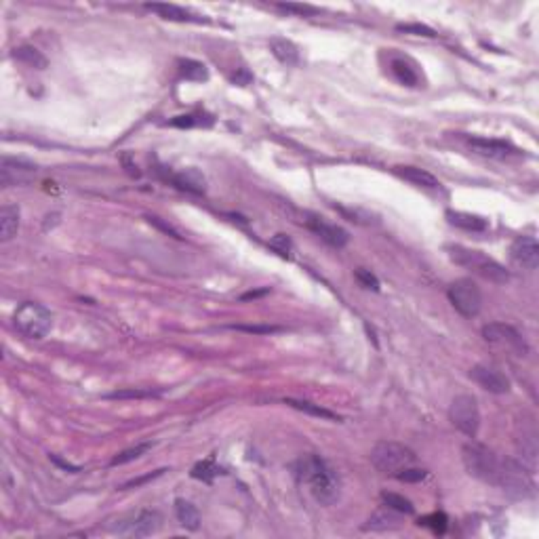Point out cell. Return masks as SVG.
<instances>
[{"mask_svg": "<svg viewBox=\"0 0 539 539\" xmlns=\"http://www.w3.org/2000/svg\"><path fill=\"white\" fill-rule=\"evenodd\" d=\"M449 251V257L461 266L470 270L472 274L489 280V282H495V284H504L510 280V272L495 259H491L489 255H485L483 251H476V249H468V247H461V245H449L447 247Z\"/></svg>", "mask_w": 539, "mask_h": 539, "instance_id": "2", "label": "cell"}, {"mask_svg": "<svg viewBox=\"0 0 539 539\" xmlns=\"http://www.w3.org/2000/svg\"><path fill=\"white\" fill-rule=\"evenodd\" d=\"M13 57L22 63H26L28 67H34V70H47L49 61L47 57L36 49V47H30V45H22L13 51Z\"/></svg>", "mask_w": 539, "mask_h": 539, "instance_id": "23", "label": "cell"}, {"mask_svg": "<svg viewBox=\"0 0 539 539\" xmlns=\"http://www.w3.org/2000/svg\"><path fill=\"white\" fill-rule=\"evenodd\" d=\"M390 72L394 79L401 85L407 87H421V74L417 70V65L409 59V57H401V55H392L390 59Z\"/></svg>", "mask_w": 539, "mask_h": 539, "instance_id": "16", "label": "cell"}, {"mask_svg": "<svg viewBox=\"0 0 539 539\" xmlns=\"http://www.w3.org/2000/svg\"><path fill=\"white\" fill-rule=\"evenodd\" d=\"M19 227V207L5 204L0 209V241H11Z\"/></svg>", "mask_w": 539, "mask_h": 539, "instance_id": "20", "label": "cell"}, {"mask_svg": "<svg viewBox=\"0 0 539 539\" xmlns=\"http://www.w3.org/2000/svg\"><path fill=\"white\" fill-rule=\"evenodd\" d=\"M122 163H124V167H127V173H129L131 177H139V171H137V167L131 163V156H129V154H124V156H122Z\"/></svg>", "mask_w": 539, "mask_h": 539, "instance_id": "42", "label": "cell"}, {"mask_svg": "<svg viewBox=\"0 0 539 539\" xmlns=\"http://www.w3.org/2000/svg\"><path fill=\"white\" fill-rule=\"evenodd\" d=\"M381 501L386 508H390L399 514H413L415 512V506L405 495H399V493H381Z\"/></svg>", "mask_w": 539, "mask_h": 539, "instance_id": "28", "label": "cell"}, {"mask_svg": "<svg viewBox=\"0 0 539 539\" xmlns=\"http://www.w3.org/2000/svg\"><path fill=\"white\" fill-rule=\"evenodd\" d=\"M171 182H173V186H175L177 190L188 192V194L202 196V194L207 192V177H204L198 169H194V167L175 173V175L171 177Z\"/></svg>", "mask_w": 539, "mask_h": 539, "instance_id": "17", "label": "cell"}, {"mask_svg": "<svg viewBox=\"0 0 539 539\" xmlns=\"http://www.w3.org/2000/svg\"><path fill=\"white\" fill-rule=\"evenodd\" d=\"M280 11L284 13H297V15H316L319 9L310 7V5H293V3H287V5H276Z\"/></svg>", "mask_w": 539, "mask_h": 539, "instance_id": "38", "label": "cell"}, {"mask_svg": "<svg viewBox=\"0 0 539 539\" xmlns=\"http://www.w3.org/2000/svg\"><path fill=\"white\" fill-rule=\"evenodd\" d=\"M167 470H156V472H152V474H145V476H139V478H133V481H129V483H124L120 489L124 491V489H137L139 485H143V483H147V481H152V478H159V476H163Z\"/></svg>", "mask_w": 539, "mask_h": 539, "instance_id": "40", "label": "cell"}, {"mask_svg": "<svg viewBox=\"0 0 539 539\" xmlns=\"http://www.w3.org/2000/svg\"><path fill=\"white\" fill-rule=\"evenodd\" d=\"M461 459H464V466L468 470L470 476L489 483V485H499V476H501V464L504 459H499L495 455V451H491L489 447L481 444V442H468L461 449Z\"/></svg>", "mask_w": 539, "mask_h": 539, "instance_id": "3", "label": "cell"}, {"mask_svg": "<svg viewBox=\"0 0 539 539\" xmlns=\"http://www.w3.org/2000/svg\"><path fill=\"white\" fill-rule=\"evenodd\" d=\"M145 9H147V11H154L156 15H161L163 19H169V22H179V24H209L207 17L194 15V13H190L188 9L177 7V5L150 3V5H145Z\"/></svg>", "mask_w": 539, "mask_h": 539, "instance_id": "15", "label": "cell"}, {"mask_svg": "<svg viewBox=\"0 0 539 539\" xmlns=\"http://www.w3.org/2000/svg\"><path fill=\"white\" fill-rule=\"evenodd\" d=\"M36 173H38V169L32 163L19 161V159H9V156L0 161V184L3 186L30 184L36 177Z\"/></svg>", "mask_w": 539, "mask_h": 539, "instance_id": "9", "label": "cell"}, {"mask_svg": "<svg viewBox=\"0 0 539 539\" xmlns=\"http://www.w3.org/2000/svg\"><path fill=\"white\" fill-rule=\"evenodd\" d=\"M510 255L526 270H535L539 266V245L533 236H518L510 247Z\"/></svg>", "mask_w": 539, "mask_h": 539, "instance_id": "14", "label": "cell"}, {"mask_svg": "<svg viewBox=\"0 0 539 539\" xmlns=\"http://www.w3.org/2000/svg\"><path fill=\"white\" fill-rule=\"evenodd\" d=\"M447 297L453 303L455 310L466 316V319H474L478 316L481 307H483V293L478 289V284L470 278H459L455 280L449 289H447Z\"/></svg>", "mask_w": 539, "mask_h": 539, "instance_id": "6", "label": "cell"}, {"mask_svg": "<svg viewBox=\"0 0 539 539\" xmlns=\"http://www.w3.org/2000/svg\"><path fill=\"white\" fill-rule=\"evenodd\" d=\"M163 524V516L156 510H141L131 522H127L120 533H127L131 537H147L154 535Z\"/></svg>", "mask_w": 539, "mask_h": 539, "instance_id": "12", "label": "cell"}, {"mask_svg": "<svg viewBox=\"0 0 539 539\" xmlns=\"http://www.w3.org/2000/svg\"><path fill=\"white\" fill-rule=\"evenodd\" d=\"M179 65V74L184 76L186 81H192V83H204L209 79V70L202 61H196V59H179L177 61Z\"/></svg>", "mask_w": 539, "mask_h": 539, "instance_id": "25", "label": "cell"}, {"mask_svg": "<svg viewBox=\"0 0 539 539\" xmlns=\"http://www.w3.org/2000/svg\"><path fill=\"white\" fill-rule=\"evenodd\" d=\"M468 145L472 152L481 154V156H487V159H497V161H504L508 156H512V154H516V147L510 145L508 141H501V139H487V137H468Z\"/></svg>", "mask_w": 539, "mask_h": 539, "instance_id": "13", "label": "cell"}, {"mask_svg": "<svg viewBox=\"0 0 539 539\" xmlns=\"http://www.w3.org/2000/svg\"><path fill=\"white\" fill-rule=\"evenodd\" d=\"M284 405H289V407H293V409H297V411H303V413L312 415V417H319V419H329V421H339V419H341L337 413H333V411H329V409H325V407H321V405L307 403V401L287 399Z\"/></svg>", "mask_w": 539, "mask_h": 539, "instance_id": "24", "label": "cell"}, {"mask_svg": "<svg viewBox=\"0 0 539 539\" xmlns=\"http://www.w3.org/2000/svg\"><path fill=\"white\" fill-rule=\"evenodd\" d=\"M444 217L449 219L451 225L466 230V232H485L489 227V221L481 215H472V213H464V211H453L449 209L444 213Z\"/></svg>", "mask_w": 539, "mask_h": 539, "instance_id": "18", "label": "cell"}, {"mask_svg": "<svg viewBox=\"0 0 539 539\" xmlns=\"http://www.w3.org/2000/svg\"><path fill=\"white\" fill-rule=\"evenodd\" d=\"M236 331H247V333H262V335H270V333H278L280 327H272V325H236Z\"/></svg>", "mask_w": 539, "mask_h": 539, "instance_id": "39", "label": "cell"}, {"mask_svg": "<svg viewBox=\"0 0 539 539\" xmlns=\"http://www.w3.org/2000/svg\"><path fill=\"white\" fill-rule=\"evenodd\" d=\"M371 464L383 472V474H392L396 476L401 470L409 468L415 464V453L401 444V442H390V440H383L377 442L371 451Z\"/></svg>", "mask_w": 539, "mask_h": 539, "instance_id": "5", "label": "cell"}, {"mask_svg": "<svg viewBox=\"0 0 539 539\" xmlns=\"http://www.w3.org/2000/svg\"><path fill=\"white\" fill-rule=\"evenodd\" d=\"M483 337L489 344L506 348L508 352H512L516 356H526V352H529V346L522 339V335L514 327L504 325V323H489V325H485L483 327Z\"/></svg>", "mask_w": 539, "mask_h": 539, "instance_id": "8", "label": "cell"}, {"mask_svg": "<svg viewBox=\"0 0 539 539\" xmlns=\"http://www.w3.org/2000/svg\"><path fill=\"white\" fill-rule=\"evenodd\" d=\"M470 377L478 383V386L491 394H506L510 392V379L499 373L493 367H485V364H476L470 371Z\"/></svg>", "mask_w": 539, "mask_h": 539, "instance_id": "11", "label": "cell"}, {"mask_svg": "<svg viewBox=\"0 0 539 539\" xmlns=\"http://www.w3.org/2000/svg\"><path fill=\"white\" fill-rule=\"evenodd\" d=\"M396 173L411 182L413 186H419V188H428V190H438L440 188V182L426 169H419V167H396Z\"/></svg>", "mask_w": 539, "mask_h": 539, "instance_id": "19", "label": "cell"}, {"mask_svg": "<svg viewBox=\"0 0 539 539\" xmlns=\"http://www.w3.org/2000/svg\"><path fill=\"white\" fill-rule=\"evenodd\" d=\"M305 225L310 227L321 241H325L327 245H331V247H335V249H344V247L348 245V241H350V234L346 232L341 225L331 223V221H327L325 217L307 215Z\"/></svg>", "mask_w": 539, "mask_h": 539, "instance_id": "10", "label": "cell"}, {"mask_svg": "<svg viewBox=\"0 0 539 539\" xmlns=\"http://www.w3.org/2000/svg\"><path fill=\"white\" fill-rule=\"evenodd\" d=\"M417 524H419V526H428V529H432L434 533L442 535V533L447 531L449 518H447L444 512H432V514H428V516H421V518L417 520Z\"/></svg>", "mask_w": 539, "mask_h": 539, "instance_id": "30", "label": "cell"}, {"mask_svg": "<svg viewBox=\"0 0 539 539\" xmlns=\"http://www.w3.org/2000/svg\"><path fill=\"white\" fill-rule=\"evenodd\" d=\"M270 51L284 65H297L299 63V49H297L295 42H291L287 38H278V36L272 38L270 40Z\"/></svg>", "mask_w": 539, "mask_h": 539, "instance_id": "21", "label": "cell"}, {"mask_svg": "<svg viewBox=\"0 0 539 539\" xmlns=\"http://www.w3.org/2000/svg\"><path fill=\"white\" fill-rule=\"evenodd\" d=\"M270 249H272L274 253H278L280 257H291L293 243H291V239H289V236H284V234H276V236L270 241Z\"/></svg>", "mask_w": 539, "mask_h": 539, "instance_id": "33", "label": "cell"}, {"mask_svg": "<svg viewBox=\"0 0 539 539\" xmlns=\"http://www.w3.org/2000/svg\"><path fill=\"white\" fill-rule=\"evenodd\" d=\"M152 449V442H139L131 449H124L122 453H118L114 459H112V466H122V464H129V461H135L139 459L141 455H145L147 451Z\"/></svg>", "mask_w": 539, "mask_h": 539, "instance_id": "29", "label": "cell"}, {"mask_svg": "<svg viewBox=\"0 0 539 539\" xmlns=\"http://www.w3.org/2000/svg\"><path fill=\"white\" fill-rule=\"evenodd\" d=\"M399 32H405V34H413V36H426V38H436V30H432L430 26H424V24H401L396 26Z\"/></svg>", "mask_w": 539, "mask_h": 539, "instance_id": "32", "label": "cell"}, {"mask_svg": "<svg viewBox=\"0 0 539 539\" xmlns=\"http://www.w3.org/2000/svg\"><path fill=\"white\" fill-rule=\"evenodd\" d=\"M401 524V514L386 508V510H377L371 518H369V524L367 529H373V531H383V529H392V526H399Z\"/></svg>", "mask_w": 539, "mask_h": 539, "instance_id": "26", "label": "cell"}, {"mask_svg": "<svg viewBox=\"0 0 539 539\" xmlns=\"http://www.w3.org/2000/svg\"><path fill=\"white\" fill-rule=\"evenodd\" d=\"M13 325L24 337L42 339V337H47V333L53 327V314H51V310H47L42 303L26 301L15 310Z\"/></svg>", "mask_w": 539, "mask_h": 539, "instance_id": "4", "label": "cell"}, {"mask_svg": "<svg viewBox=\"0 0 539 539\" xmlns=\"http://www.w3.org/2000/svg\"><path fill=\"white\" fill-rule=\"evenodd\" d=\"M219 474H223V470L215 464L213 457H209V459H204V461H198V464L192 468V478L204 481V483H213L215 476H219Z\"/></svg>", "mask_w": 539, "mask_h": 539, "instance_id": "27", "label": "cell"}, {"mask_svg": "<svg viewBox=\"0 0 539 539\" xmlns=\"http://www.w3.org/2000/svg\"><path fill=\"white\" fill-rule=\"evenodd\" d=\"M159 394L161 392H154V390H120V392L108 394V399H152Z\"/></svg>", "mask_w": 539, "mask_h": 539, "instance_id": "36", "label": "cell"}, {"mask_svg": "<svg viewBox=\"0 0 539 539\" xmlns=\"http://www.w3.org/2000/svg\"><path fill=\"white\" fill-rule=\"evenodd\" d=\"M449 419L453 421V426L459 432H464L466 436L474 438L481 428V411H478L476 399L470 394L455 396L449 407Z\"/></svg>", "mask_w": 539, "mask_h": 539, "instance_id": "7", "label": "cell"}, {"mask_svg": "<svg viewBox=\"0 0 539 539\" xmlns=\"http://www.w3.org/2000/svg\"><path fill=\"white\" fill-rule=\"evenodd\" d=\"M169 124H171V127H179V129H190V127H200V124L211 127V124H213V118H211V116H204V114H200V116H196V114H186V116H175Z\"/></svg>", "mask_w": 539, "mask_h": 539, "instance_id": "31", "label": "cell"}, {"mask_svg": "<svg viewBox=\"0 0 539 539\" xmlns=\"http://www.w3.org/2000/svg\"><path fill=\"white\" fill-rule=\"evenodd\" d=\"M426 476H428L426 470H419V468H413V466H409V468H405V470H401V472L396 474V478L403 481V483H419V481H424Z\"/></svg>", "mask_w": 539, "mask_h": 539, "instance_id": "37", "label": "cell"}, {"mask_svg": "<svg viewBox=\"0 0 539 539\" xmlns=\"http://www.w3.org/2000/svg\"><path fill=\"white\" fill-rule=\"evenodd\" d=\"M175 516H177L182 526H186L190 531H198V526H200V512H198V508L192 501L175 499Z\"/></svg>", "mask_w": 539, "mask_h": 539, "instance_id": "22", "label": "cell"}, {"mask_svg": "<svg viewBox=\"0 0 539 539\" xmlns=\"http://www.w3.org/2000/svg\"><path fill=\"white\" fill-rule=\"evenodd\" d=\"M356 280L364 287V289H371V291H379V280L375 274H371V270H364V268H358L354 272Z\"/></svg>", "mask_w": 539, "mask_h": 539, "instance_id": "35", "label": "cell"}, {"mask_svg": "<svg viewBox=\"0 0 539 539\" xmlns=\"http://www.w3.org/2000/svg\"><path fill=\"white\" fill-rule=\"evenodd\" d=\"M268 293V289H262V291H251V293H245L241 299L243 301H247V299H257V297H262V295H266Z\"/></svg>", "mask_w": 539, "mask_h": 539, "instance_id": "43", "label": "cell"}, {"mask_svg": "<svg viewBox=\"0 0 539 539\" xmlns=\"http://www.w3.org/2000/svg\"><path fill=\"white\" fill-rule=\"evenodd\" d=\"M295 478L310 489L314 499L323 506H333L339 501L341 485L335 470L319 455H303L293 464Z\"/></svg>", "mask_w": 539, "mask_h": 539, "instance_id": "1", "label": "cell"}, {"mask_svg": "<svg viewBox=\"0 0 539 539\" xmlns=\"http://www.w3.org/2000/svg\"><path fill=\"white\" fill-rule=\"evenodd\" d=\"M145 219H147V223H152V225H156L161 232H165L167 236H171V239H177V241H182V234L177 232V230L169 223V221H165V219H161L159 215H145Z\"/></svg>", "mask_w": 539, "mask_h": 539, "instance_id": "34", "label": "cell"}, {"mask_svg": "<svg viewBox=\"0 0 539 539\" xmlns=\"http://www.w3.org/2000/svg\"><path fill=\"white\" fill-rule=\"evenodd\" d=\"M232 81H234L236 85H241V87H247V85L253 81V74H251L247 67H241V70L234 74V79H232Z\"/></svg>", "mask_w": 539, "mask_h": 539, "instance_id": "41", "label": "cell"}]
</instances>
